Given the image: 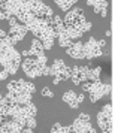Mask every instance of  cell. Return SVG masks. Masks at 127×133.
I'll return each instance as SVG.
<instances>
[{"label":"cell","mask_w":127,"mask_h":133,"mask_svg":"<svg viewBox=\"0 0 127 133\" xmlns=\"http://www.w3.org/2000/svg\"><path fill=\"white\" fill-rule=\"evenodd\" d=\"M97 123L103 132H111V105H106L97 115Z\"/></svg>","instance_id":"obj_3"},{"label":"cell","mask_w":127,"mask_h":133,"mask_svg":"<svg viewBox=\"0 0 127 133\" xmlns=\"http://www.w3.org/2000/svg\"><path fill=\"white\" fill-rule=\"evenodd\" d=\"M12 17V14L9 12V11H6V9H2L0 8V19H9Z\"/></svg>","instance_id":"obj_10"},{"label":"cell","mask_w":127,"mask_h":133,"mask_svg":"<svg viewBox=\"0 0 127 133\" xmlns=\"http://www.w3.org/2000/svg\"><path fill=\"white\" fill-rule=\"evenodd\" d=\"M82 54L85 58H94V57L102 55V48L94 37H91L85 45H82Z\"/></svg>","instance_id":"obj_1"},{"label":"cell","mask_w":127,"mask_h":133,"mask_svg":"<svg viewBox=\"0 0 127 133\" xmlns=\"http://www.w3.org/2000/svg\"><path fill=\"white\" fill-rule=\"evenodd\" d=\"M8 75H9V73H8L6 70H2V72H0V81L6 79V78H8Z\"/></svg>","instance_id":"obj_12"},{"label":"cell","mask_w":127,"mask_h":133,"mask_svg":"<svg viewBox=\"0 0 127 133\" xmlns=\"http://www.w3.org/2000/svg\"><path fill=\"white\" fill-rule=\"evenodd\" d=\"M99 76H100V67L88 69V79L90 81H99Z\"/></svg>","instance_id":"obj_9"},{"label":"cell","mask_w":127,"mask_h":133,"mask_svg":"<svg viewBox=\"0 0 127 133\" xmlns=\"http://www.w3.org/2000/svg\"><path fill=\"white\" fill-rule=\"evenodd\" d=\"M23 69H24V72L27 73L30 78H35V76H41L43 67L39 66L36 57H33V58H25V60L23 61Z\"/></svg>","instance_id":"obj_2"},{"label":"cell","mask_w":127,"mask_h":133,"mask_svg":"<svg viewBox=\"0 0 127 133\" xmlns=\"http://www.w3.org/2000/svg\"><path fill=\"white\" fill-rule=\"evenodd\" d=\"M42 96H45V97H52L54 94H52V91L49 90V88H46V87H45V88L42 90Z\"/></svg>","instance_id":"obj_11"},{"label":"cell","mask_w":127,"mask_h":133,"mask_svg":"<svg viewBox=\"0 0 127 133\" xmlns=\"http://www.w3.org/2000/svg\"><path fill=\"white\" fill-rule=\"evenodd\" d=\"M67 54L73 57V58H82L84 54H82V43L81 42H75V43H70L67 46Z\"/></svg>","instance_id":"obj_6"},{"label":"cell","mask_w":127,"mask_h":133,"mask_svg":"<svg viewBox=\"0 0 127 133\" xmlns=\"http://www.w3.org/2000/svg\"><path fill=\"white\" fill-rule=\"evenodd\" d=\"M25 33H27V27H25V25L15 24V25H12V27H11L9 36L12 37L15 42H18V41H21V39L25 36Z\"/></svg>","instance_id":"obj_5"},{"label":"cell","mask_w":127,"mask_h":133,"mask_svg":"<svg viewBox=\"0 0 127 133\" xmlns=\"http://www.w3.org/2000/svg\"><path fill=\"white\" fill-rule=\"evenodd\" d=\"M70 78H72L73 84H81V82H84L88 79V67H78L75 66L70 70Z\"/></svg>","instance_id":"obj_4"},{"label":"cell","mask_w":127,"mask_h":133,"mask_svg":"<svg viewBox=\"0 0 127 133\" xmlns=\"http://www.w3.org/2000/svg\"><path fill=\"white\" fill-rule=\"evenodd\" d=\"M63 100H64L67 105H70L72 108H78V106H79L78 97H76V94H75L73 91H66V93H64V96H63Z\"/></svg>","instance_id":"obj_8"},{"label":"cell","mask_w":127,"mask_h":133,"mask_svg":"<svg viewBox=\"0 0 127 133\" xmlns=\"http://www.w3.org/2000/svg\"><path fill=\"white\" fill-rule=\"evenodd\" d=\"M29 55H35V57L43 55V46H42V42H41L39 39H33L31 48L29 49Z\"/></svg>","instance_id":"obj_7"}]
</instances>
